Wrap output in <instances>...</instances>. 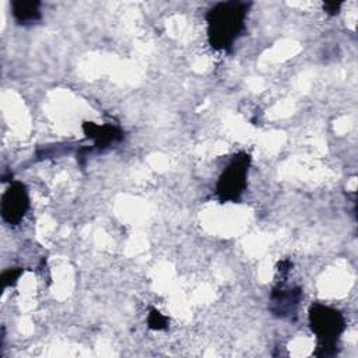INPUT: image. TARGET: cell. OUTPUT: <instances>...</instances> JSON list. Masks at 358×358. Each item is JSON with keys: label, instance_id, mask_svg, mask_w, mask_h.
Returning a JSON list of instances; mask_svg holds the SVG:
<instances>
[{"label": "cell", "instance_id": "6da1fadb", "mask_svg": "<svg viewBox=\"0 0 358 358\" xmlns=\"http://www.w3.org/2000/svg\"><path fill=\"white\" fill-rule=\"evenodd\" d=\"M250 3L221 1L207 13V35L210 45L217 50H229L245 28Z\"/></svg>", "mask_w": 358, "mask_h": 358}, {"label": "cell", "instance_id": "7a4b0ae2", "mask_svg": "<svg viewBox=\"0 0 358 358\" xmlns=\"http://www.w3.org/2000/svg\"><path fill=\"white\" fill-rule=\"evenodd\" d=\"M309 326L316 336L317 347L315 355L331 357L337 352L338 340L345 329L341 312L323 303H313L309 308Z\"/></svg>", "mask_w": 358, "mask_h": 358}, {"label": "cell", "instance_id": "3957f363", "mask_svg": "<svg viewBox=\"0 0 358 358\" xmlns=\"http://www.w3.org/2000/svg\"><path fill=\"white\" fill-rule=\"evenodd\" d=\"M250 157L246 152H238L225 166L217 180V196L220 201H238L246 189Z\"/></svg>", "mask_w": 358, "mask_h": 358}, {"label": "cell", "instance_id": "277c9868", "mask_svg": "<svg viewBox=\"0 0 358 358\" xmlns=\"http://www.w3.org/2000/svg\"><path fill=\"white\" fill-rule=\"evenodd\" d=\"M28 208L29 197L25 185L11 182L1 197V218L10 225H17L24 218Z\"/></svg>", "mask_w": 358, "mask_h": 358}, {"label": "cell", "instance_id": "5b68a950", "mask_svg": "<svg viewBox=\"0 0 358 358\" xmlns=\"http://www.w3.org/2000/svg\"><path fill=\"white\" fill-rule=\"evenodd\" d=\"M302 299V289L299 287L277 285L270 295V310L274 316L281 319H294L299 302Z\"/></svg>", "mask_w": 358, "mask_h": 358}, {"label": "cell", "instance_id": "8992f818", "mask_svg": "<svg viewBox=\"0 0 358 358\" xmlns=\"http://www.w3.org/2000/svg\"><path fill=\"white\" fill-rule=\"evenodd\" d=\"M83 131L87 138L94 141V145L91 147L92 150H103L110 144L122 141L124 137L119 127L112 124H96L94 122H84Z\"/></svg>", "mask_w": 358, "mask_h": 358}, {"label": "cell", "instance_id": "52a82bcc", "mask_svg": "<svg viewBox=\"0 0 358 358\" xmlns=\"http://www.w3.org/2000/svg\"><path fill=\"white\" fill-rule=\"evenodd\" d=\"M11 13L14 20L21 25L34 24L41 20V3L36 0H14L11 1Z\"/></svg>", "mask_w": 358, "mask_h": 358}, {"label": "cell", "instance_id": "ba28073f", "mask_svg": "<svg viewBox=\"0 0 358 358\" xmlns=\"http://www.w3.org/2000/svg\"><path fill=\"white\" fill-rule=\"evenodd\" d=\"M147 323L152 330H165L168 327V317L164 316L159 310L151 309L147 317Z\"/></svg>", "mask_w": 358, "mask_h": 358}, {"label": "cell", "instance_id": "9c48e42d", "mask_svg": "<svg viewBox=\"0 0 358 358\" xmlns=\"http://www.w3.org/2000/svg\"><path fill=\"white\" fill-rule=\"evenodd\" d=\"M22 274V268L20 267H14V268H8L1 274V282L3 287H11L17 282V280L20 278V275Z\"/></svg>", "mask_w": 358, "mask_h": 358}, {"label": "cell", "instance_id": "30bf717a", "mask_svg": "<svg viewBox=\"0 0 358 358\" xmlns=\"http://www.w3.org/2000/svg\"><path fill=\"white\" fill-rule=\"evenodd\" d=\"M340 7H341V3H336V1H327V3L323 4V8H324V11H326L329 15H336V14H338Z\"/></svg>", "mask_w": 358, "mask_h": 358}]
</instances>
